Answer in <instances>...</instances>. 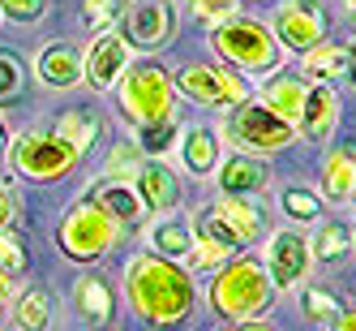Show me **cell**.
<instances>
[{"label": "cell", "instance_id": "obj_1", "mask_svg": "<svg viewBox=\"0 0 356 331\" xmlns=\"http://www.w3.org/2000/svg\"><path fill=\"white\" fill-rule=\"evenodd\" d=\"M124 297L134 314L150 327H176L193 310V271L159 254H134L124 263Z\"/></svg>", "mask_w": 356, "mask_h": 331}, {"label": "cell", "instance_id": "obj_2", "mask_svg": "<svg viewBox=\"0 0 356 331\" xmlns=\"http://www.w3.org/2000/svg\"><path fill=\"white\" fill-rule=\"evenodd\" d=\"M270 297H275V284L258 259H227L215 275H211V305L215 314L227 318V323H249V318H262L270 310Z\"/></svg>", "mask_w": 356, "mask_h": 331}, {"label": "cell", "instance_id": "obj_3", "mask_svg": "<svg viewBox=\"0 0 356 331\" xmlns=\"http://www.w3.org/2000/svg\"><path fill=\"white\" fill-rule=\"evenodd\" d=\"M5 160L17 176H26V181H60V176H69L73 168H78L82 160V151L65 142L56 130H31V134H17L9 138V151H5Z\"/></svg>", "mask_w": 356, "mask_h": 331}, {"label": "cell", "instance_id": "obj_4", "mask_svg": "<svg viewBox=\"0 0 356 331\" xmlns=\"http://www.w3.org/2000/svg\"><path fill=\"white\" fill-rule=\"evenodd\" d=\"M211 47L223 61L241 65L245 73H258V78H270L279 65V43H275L270 26H262L258 17H236V13L223 17L211 31Z\"/></svg>", "mask_w": 356, "mask_h": 331}, {"label": "cell", "instance_id": "obj_5", "mask_svg": "<svg viewBox=\"0 0 356 331\" xmlns=\"http://www.w3.org/2000/svg\"><path fill=\"white\" fill-rule=\"evenodd\" d=\"M120 108L129 121L138 125H155L168 121L176 108V86H172V73L155 61H138L120 73Z\"/></svg>", "mask_w": 356, "mask_h": 331}, {"label": "cell", "instance_id": "obj_6", "mask_svg": "<svg viewBox=\"0 0 356 331\" xmlns=\"http://www.w3.org/2000/svg\"><path fill=\"white\" fill-rule=\"evenodd\" d=\"M56 245L73 263H99L116 245V224L95 207V202H73L56 224Z\"/></svg>", "mask_w": 356, "mask_h": 331}, {"label": "cell", "instance_id": "obj_7", "mask_svg": "<svg viewBox=\"0 0 356 331\" xmlns=\"http://www.w3.org/2000/svg\"><path fill=\"white\" fill-rule=\"evenodd\" d=\"M172 86L197 108H241L249 99V82L241 73L219 69V65H185L172 78Z\"/></svg>", "mask_w": 356, "mask_h": 331}, {"label": "cell", "instance_id": "obj_8", "mask_svg": "<svg viewBox=\"0 0 356 331\" xmlns=\"http://www.w3.org/2000/svg\"><path fill=\"white\" fill-rule=\"evenodd\" d=\"M227 138H232L236 146H245L249 155H266V151H284L292 138H296V125H288L284 116H275L266 104H245L232 112V121H227Z\"/></svg>", "mask_w": 356, "mask_h": 331}, {"label": "cell", "instance_id": "obj_9", "mask_svg": "<svg viewBox=\"0 0 356 331\" xmlns=\"http://www.w3.org/2000/svg\"><path fill=\"white\" fill-rule=\"evenodd\" d=\"M266 275H270V284L279 293H292L305 284V275H309L314 267V249H309V237L296 233V228H284V233H275L266 241Z\"/></svg>", "mask_w": 356, "mask_h": 331}, {"label": "cell", "instance_id": "obj_10", "mask_svg": "<svg viewBox=\"0 0 356 331\" xmlns=\"http://www.w3.org/2000/svg\"><path fill=\"white\" fill-rule=\"evenodd\" d=\"M270 35H275V43L292 47V52H309L314 43L326 39V9L318 0H284L275 9Z\"/></svg>", "mask_w": 356, "mask_h": 331}, {"label": "cell", "instance_id": "obj_11", "mask_svg": "<svg viewBox=\"0 0 356 331\" xmlns=\"http://www.w3.org/2000/svg\"><path fill=\"white\" fill-rule=\"evenodd\" d=\"M176 31V9L168 0H142V5L129 9L124 17V43L129 47H146V52H155L163 47Z\"/></svg>", "mask_w": 356, "mask_h": 331}, {"label": "cell", "instance_id": "obj_12", "mask_svg": "<svg viewBox=\"0 0 356 331\" xmlns=\"http://www.w3.org/2000/svg\"><path fill=\"white\" fill-rule=\"evenodd\" d=\"M129 65H134V61H129V43H124V35L104 31V35L90 43V52L82 56V78H86L95 91H112Z\"/></svg>", "mask_w": 356, "mask_h": 331}, {"label": "cell", "instance_id": "obj_13", "mask_svg": "<svg viewBox=\"0 0 356 331\" xmlns=\"http://www.w3.org/2000/svg\"><path fill=\"white\" fill-rule=\"evenodd\" d=\"M73 310L86 323V331H112L116 323V288L99 271H86L73 279Z\"/></svg>", "mask_w": 356, "mask_h": 331}, {"label": "cell", "instance_id": "obj_14", "mask_svg": "<svg viewBox=\"0 0 356 331\" xmlns=\"http://www.w3.org/2000/svg\"><path fill=\"white\" fill-rule=\"evenodd\" d=\"M134 176H138L134 190H138L146 211H155V215L176 211V202H181V181L172 176V168H163L159 160H146V164H138Z\"/></svg>", "mask_w": 356, "mask_h": 331}, {"label": "cell", "instance_id": "obj_15", "mask_svg": "<svg viewBox=\"0 0 356 331\" xmlns=\"http://www.w3.org/2000/svg\"><path fill=\"white\" fill-rule=\"evenodd\" d=\"M35 73H39V82L52 86V91H73L82 82V52L73 43H65V39L47 43L35 56Z\"/></svg>", "mask_w": 356, "mask_h": 331}, {"label": "cell", "instance_id": "obj_16", "mask_svg": "<svg viewBox=\"0 0 356 331\" xmlns=\"http://www.w3.org/2000/svg\"><path fill=\"white\" fill-rule=\"evenodd\" d=\"M219 172V194H232V198H249V194H262L266 181H270V168L262 164V155H249V151H241V155H227Z\"/></svg>", "mask_w": 356, "mask_h": 331}, {"label": "cell", "instance_id": "obj_17", "mask_svg": "<svg viewBox=\"0 0 356 331\" xmlns=\"http://www.w3.org/2000/svg\"><path fill=\"white\" fill-rule=\"evenodd\" d=\"M211 211H215V220L227 228V233H232L236 245H249V241H258V237L266 233V215H262L258 202H245V198H232V194H219Z\"/></svg>", "mask_w": 356, "mask_h": 331}, {"label": "cell", "instance_id": "obj_18", "mask_svg": "<svg viewBox=\"0 0 356 331\" xmlns=\"http://www.w3.org/2000/svg\"><path fill=\"white\" fill-rule=\"evenodd\" d=\"M335 121H339V95L330 91V86H309V95H305V108H300V121H296V130L305 138H330V130H335Z\"/></svg>", "mask_w": 356, "mask_h": 331}, {"label": "cell", "instance_id": "obj_19", "mask_svg": "<svg viewBox=\"0 0 356 331\" xmlns=\"http://www.w3.org/2000/svg\"><path fill=\"white\" fill-rule=\"evenodd\" d=\"M90 202H95V207L104 211L112 224H138L142 211H146V207H142V198H138V190H134L129 181H116V176H108V181L95 190Z\"/></svg>", "mask_w": 356, "mask_h": 331}, {"label": "cell", "instance_id": "obj_20", "mask_svg": "<svg viewBox=\"0 0 356 331\" xmlns=\"http://www.w3.org/2000/svg\"><path fill=\"white\" fill-rule=\"evenodd\" d=\"M300 56H305V61H300V73H305L314 86H330L335 78H343V73H348V47H343V43L322 39V43H314L309 52H300Z\"/></svg>", "mask_w": 356, "mask_h": 331}, {"label": "cell", "instance_id": "obj_21", "mask_svg": "<svg viewBox=\"0 0 356 331\" xmlns=\"http://www.w3.org/2000/svg\"><path fill=\"white\" fill-rule=\"evenodd\" d=\"M305 95H309V86H305V78H292V73H279V78H270L258 95V104H266L275 116H284L288 125L300 121V108H305Z\"/></svg>", "mask_w": 356, "mask_h": 331}, {"label": "cell", "instance_id": "obj_22", "mask_svg": "<svg viewBox=\"0 0 356 331\" xmlns=\"http://www.w3.org/2000/svg\"><path fill=\"white\" fill-rule=\"evenodd\" d=\"M146 237H150V254H159V259H172V263H181L193 254V228L185 220H155L146 228Z\"/></svg>", "mask_w": 356, "mask_h": 331}, {"label": "cell", "instance_id": "obj_23", "mask_svg": "<svg viewBox=\"0 0 356 331\" xmlns=\"http://www.w3.org/2000/svg\"><path fill=\"white\" fill-rule=\"evenodd\" d=\"M181 164L189 168V176H215L219 168V134L197 125L181 138Z\"/></svg>", "mask_w": 356, "mask_h": 331}, {"label": "cell", "instance_id": "obj_24", "mask_svg": "<svg viewBox=\"0 0 356 331\" xmlns=\"http://www.w3.org/2000/svg\"><path fill=\"white\" fill-rule=\"evenodd\" d=\"M352 176H356V146H330L322 164V194L330 202H343L352 194Z\"/></svg>", "mask_w": 356, "mask_h": 331}, {"label": "cell", "instance_id": "obj_25", "mask_svg": "<svg viewBox=\"0 0 356 331\" xmlns=\"http://www.w3.org/2000/svg\"><path fill=\"white\" fill-rule=\"evenodd\" d=\"M13 318H17V331H52V297L47 288H26L13 305Z\"/></svg>", "mask_w": 356, "mask_h": 331}, {"label": "cell", "instance_id": "obj_26", "mask_svg": "<svg viewBox=\"0 0 356 331\" xmlns=\"http://www.w3.org/2000/svg\"><path fill=\"white\" fill-rule=\"evenodd\" d=\"M52 130H56L65 142H73V146H78L82 155H86L90 142L99 138V116H95V112H86V108H69V112H60V116H56Z\"/></svg>", "mask_w": 356, "mask_h": 331}, {"label": "cell", "instance_id": "obj_27", "mask_svg": "<svg viewBox=\"0 0 356 331\" xmlns=\"http://www.w3.org/2000/svg\"><path fill=\"white\" fill-rule=\"evenodd\" d=\"M309 249H314V259H322V263L343 259V254L352 249V228L339 224V220H326V224L318 228V237L309 241Z\"/></svg>", "mask_w": 356, "mask_h": 331}, {"label": "cell", "instance_id": "obj_28", "mask_svg": "<svg viewBox=\"0 0 356 331\" xmlns=\"http://www.w3.org/2000/svg\"><path fill=\"white\" fill-rule=\"evenodd\" d=\"M279 207H284V215L296 220V224H318L322 220V198L314 190H305V185H288L279 194Z\"/></svg>", "mask_w": 356, "mask_h": 331}, {"label": "cell", "instance_id": "obj_29", "mask_svg": "<svg viewBox=\"0 0 356 331\" xmlns=\"http://www.w3.org/2000/svg\"><path fill=\"white\" fill-rule=\"evenodd\" d=\"M300 310H305V318H314V323H330L339 314V297L330 293V288H318V284H309L300 293Z\"/></svg>", "mask_w": 356, "mask_h": 331}, {"label": "cell", "instance_id": "obj_30", "mask_svg": "<svg viewBox=\"0 0 356 331\" xmlns=\"http://www.w3.org/2000/svg\"><path fill=\"white\" fill-rule=\"evenodd\" d=\"M172 142H176V121H172V116H168V121H155V125H142V134H138V146L150 151L155 160L168 155Z\"/></svg>", "mask_w": 356, "mask_h": 331}, {"label": "cell", "instance_id": "obj_31", "mask_svg": "<svg viewBox=\"0 0 356 331\" xmlns=\"http://www.w3.org/2000/svg\"><path fill=\"white\" fill-rule=\"evenodd\" d=\"M22 82H26V69L13 52H0V108H9L22 95Z\"/></svg>", "mask_w": 356, "mask_h": 331}, {"label": "cell", "instance_id": "obj_32", "mask_svg": "<svg viewBox=\"0 0 356 331\" xmlns=\"http://www.w3.org/2000/svg\"><path fill=\"white\" fill-rule=\"evenodd\" d=\"M82 13H86V26L104 35V31H112L116 22H120L124 0H82Z\"/></svg>", "mask_w": 356, "mask_h": 331}, {"label": "cell", "instance_id": "obj_33", "mask_svg": "<svg viewBox=\"0 0 356 331\" xmlns=\"http://www.w3.org/2000/svg\"><path fill=\"white\" fill-rule=\"evenodd\" d=\"M0 267H5L9 275L17 271H26V249H22V241H17V233H9V228H0Z\"/></svg>", "mask_w": 356, "mask_h": 331}, {"label": "cell", "instance_id": "obj_34", "mask_svg": "<svg viewBox=\"0 0 356 331\" xmlns=\"http://www.w3.org/2000/svg\"><path fill=\"white\" fill-rule=\"evenodd\" d=\"M236 5H241V0H189L193 17H197V22H211V26H219L223 17H232Z\"/></svg>", "mask_w": 356, "mask_h": 331}, {"label": "cell", "instance_id": "obj_35", "mask_svg": "<svg viewBox=\"0 0 356 331\" xmlns=\"http://www.w3.org/2000/svg\"><path fill=\"white\" fill-rule=\"evenodd\" d=\"M47 13V0H0V17L13 22H39Z\"/></svg>", "mask_w": 356, "mask_h": 331}, {"label": "cell", "instance_id": "obj_36", "mask_svg": "<svg viewBox=\"0 0 356 331\" xmlns=\"http://www.w3.org/2000/svg\"><path fill=\"white\" fill-rule=\"evenodd\" d=\"M138 172V146H112V155H108V176H129Z\"/></svg>", "mask_w": 356, "mask_h": 331}, {"label": "cell", "instance_id": "obj_37", "mask_svg": "<svg viewBox=\"0 0 356 331\" xmlns=\"http://www.w3.org/2000/svg\"><path fill=\"white\" fill-rule=\"evenodd\" d=\"M13 215H17V198H13L9 181H0V228H9V224H13Z\"/></svg>", "mask_w": 356, "mask_h": 331}, {"label": "cell", "instance_id": "obj_38", "mask_svg": "<svg viewBox=\"0 0 356 331\" xmlns=\"http://www.w3.org/2000/svg\"><path fill=\"white\" fill-rule=\"evenodd\" d=\"M330 331H356V305H348V310L330 318Z\"/></svg>", "mask_w": 356, "mask_h": 331}, {"label": "cell", "instance_id": "obj_39", "mask_svg": "<svg viewBox=\"0 0 356 331\" xmlns=\"http://www.w3.org/2000/svg\"><path fill=\"white\" fill-rule=\"evenodd\" d=\"M9 297H13V275H9L5 267H0V305H5Z\"/></svg>", "mask_w": 356, "mask_h": 331}, {"label": "cell", "instance_id": "obj_40", "mask_svg": "<svg viewBox=\"0 0 356 331\" xmlns=\"http://www.w3.org/2000/svg\"><path fill=\"white\" fill-rule=\"evenodd\" d=\"M232 331H275L270 323H262V318H249V323H236Z\"/></svg>", "mask_w": 356, "mask_h": 331}, {"label": "cell", "instance_id": "obj_41", "mask_svg": "<svg viewBox=\"0 0 356 331\" xmlns=\"http://www.w3.org/2000/svg\"><path fill=\"white\" fill-rule=\"evenodd\" d=\"M348 73H352V82H356V43L348 47Z\"/></svg>", "mask_w": 356, "mask_h": 331}, {"label": "cell", "instance_id": "obj_42", "mask_svg": "<svg viewBox=\"0 0 356 331\" xmlns=\"http://www.w3.org/2000/svg\"><path fill=\"white\" fill-rule=\"evenodd\" d=\"M9 151V130H5V121H0V155Z\"/></svg>", "mask_w": 356, "mask_h": 331}, {"label": "cell", "instance_id": "obj_43", "mask_svg": "<svg viewBox=\"0 0 356 331\" xmlns=\"http://www.w3.org/2000/svg\"><path fill=\"white\" fill-rule=\"evenodd\" d=\"M348 202H352V207H356V176H352V194H348Z\"/></svg>", "mask_w": 356, "mask_h": 331}, {"label": "cell", "instance_id": "obj_44", "mask_svg": "<svg viewBox=\"0 0 356 331\" xmlns=\"http://www.w3.org/2000/svg\"><path fill=\"white\" fill-rule=\"evenodd\" d=\"M348 13H352V17H356V5H348Z\"/></svg>", "mask_w": 356, "mask_h": 331}, {"label": "cell", "instance_id": "obj_45", "mask_svg": "<svg viewBox=\"0 0 356 331\" xmlns=\"http://www.w3.org/2000/svg\"><path fill=\"white\" fill-rule=\"evenodd\" d=\"M352 249H356V233H352Z\"/></svg>", "mask_w": 356, "mask_h": 331}, {"label": "cell", "instance_id": "obj_46", "mask_svg": "<svg viewBox=\"0 0 356 331\" xmlns=\"http://www.w3.org/2000/svg\"><path fill=\"white\" fill-rule=\"evenodd\" d=\"M348 5H356V0H348Z\"/></svg>", "mask_w": 356, "mask_h": 331}, {"label": "cell", "instance_id": "obj_47", "mask_svg": "<svg viewBox=\"0 0 356 331\" xmlns=\"http://www.w3.org/2000/svg\"><path fill=\"white\" fill-rule=\"evenodd\" d=\"M219 331H223V327H219Z\"/></svg>", "mask_w": 356, "mask_h": 331}]
</instances>
